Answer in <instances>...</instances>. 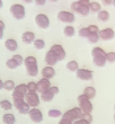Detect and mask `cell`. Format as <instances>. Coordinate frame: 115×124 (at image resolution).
<instances>
[{
  "label": "cell",
  "mask_w": 115,
  "mask_h": 124,
  "mask_svg": "<svg viewBox=\"0 0 115 124\" xmlns=\"http://www.w3.org/2000/svg\"><path fill=\"white\" fill-rule=\"evenodd\" d=\"M11 16L17 20H23L26 16V9H25V6H23L22 3H14L10 6L9 9Z\"/></svg>",
  "instance_id": "1"
},
{
  "label": "cell",
  "mask_w": 115,
  "mask_h": 124,
  "mask_svg": "<svg viewBox=\"0 0 115 124\" xmlns=\"http://www.w3.org/2000/svg\"><path fill=\"white\" fill-rule=\"evenodd\" d=\"M77 101H78V106L81 108L82 113H89V114H92V109H94V106H92V103L90 99H88L85 95L81 94L77 97Z\"/></svg>",
  "instance_id": "2"
},
{
  "label": "cell",
  "mask_w": 115,
  "mask_h": 124,
  "mask_svg": "<svg viewBox=\"0 0 115 124\" xmlns=\"http://www.w3.org/2000/svg\"><path fill=\"white\" fill-rule=\"evenodd\" d=\"M56 18L59 22L61 23H64V24H72L75 23L76 20V15L72 13V11H68V10H61L56 15Z\"/></svg>",
  "instance_id": "3"
},
{
  "label": "cell",
  "mask_w": 115,
  "mask_h": 124,
  "mask_svg": "<svg viewBox=\"0 0 115 124\" xmlns=\"http://www.w3.org/2000/svg\"><path fill=\"white\" fill-rule=\"evenodd\" d=\"M34 20H35V24H36V26L38 27V28H41V30H47L50 27V18L47 17V15H45V14H37L36 16H35V18H34Z\"/></svg>",
  "instance_id": "4"
},
{
  "label": "cell",
  "mask_w": 115,
  "mask_h": 124,
  "mask_svg": "<svg viewBox=\"0 0 115 124\" xmlns=\"http://www.w3.org/2000/svg\"><path fill=\"white\" fill-rule=\"evenodd\" d=\"M25 101L31 106V108L38 107V105L41 104V96L38 93H27L25 96Z\"/></svg>",
  "instance_id": "5"
},
{
  "label": "cell",
  "mask_w": 115,
  "mask_h": 124,
  "mask_svg": "<svg viewBox=\"0 0 115 124\" xmlns=\"http://www.w3.org/2000/svg\"><path fill=\"white\" fill-rule=\"evenodd\" d=\"M76 77L79 80H81V81H90L94 78V72L92 70H89V69L79 68L78 71L76 72Z\"/></svg>",
  "instance_id": "6"
},
{
  "label": "cell",
  "mask_w": 115,
  "mask_h": 124,
  "mask_svg": "<svg viewBox=\"0 0 115 124\" xmlns=\"http://www.w3.org/2000/svg\"><path fill=\"white\" fill-rule=\"evenodd\" d=\"M99 35V39H102L104 42H108V41H112L115 37V31L111 27H106V28H103V30L99 31L98 33Z\"/></svg>",
  "instance_id": "7"
},
{
  "label": "cell",
  "mask_w": 115,
  "mask_h": 124,
  "mask_svg": "<svg viewBox=\"0 0 115 124\" xmlns=\"http://www.w3.org/2000/svg\"><path fill=\"white\" fill-rule=\"evenodd\" d=\"M28 116H30V120L33 123H42V121H43V113L38 107L31 108L30 113H28Z\"/></svg>",
  "instance_id": "8"
},
{
  "label": "cell",
  "mask_w": 115,
  "mask_h": 124,
  "mask_svg": "<svg viewBox=\"0 0 115 124\" xmlns=\"http://www.w3.org/2000/svg\"><path fill=\"white\" fill-rule=\"evenodd\" d=\"M50 50L53 51V53L56 55V58H58L59 61H62V60L66 59L67 52H66V50H64V47H63L61 44H53V45L50 47Z\"/></svg>",
  "instance_id": "9"
},
{
  "label": "cell",
  "mask_w": 115,
  "mask_h": 124,
  "mask_svg": "<svg viewBox=\"0 0 115 124\" xmlns=\"http://www.w3.org/2000/svg\"><path fill=\"white\" fill-rule=\"evenodd\" d=\"M41 75H42V78L51 80V79L54 78V76H55V69H54V67L45 65V67H43V69L41 70Z\"/></svg>",
  "instance_id": "10"
},
{
  "label": "cell",
  "mask_w": 115,
  "mask_h": 124,
  "mask_svg": "<svg viewBox=\"0 0 115 124\" xmlns=\"http://www.w3.org/2000/svg\"><path fill=\"white\" fill-rule=\"evenodd\" d=\"M36 39V36H35V33L32 32V31H26L22 34V42L24 44H33L34 41Z\"/></svg>",
  "instance_id": "11"
},
{
  "label": "cell",
  "mask_w": 115,
  "mask_h": 124,
  "mask_svg": "<svg viewBox=\"0 0 115 124\" xmlns=\"http://www.w3.org/2000/svg\"><path fill=\"white\" fill-rule=\"evenodd\" d=\"M44 61H45L46 65H50V67H54V65L59 62L56 55L53 53V51L49 50L47 52L45 53V58H44Z\"/></svg>",
  "instance_id": "12"
},
{
  "label": "cell",
  "mask_w": 115,
  "mask_h": 124,
  "mask_svg": "<svg viewBox=\"0 0 115 124\" xmlns=\"http://www.w3.org/2000/svg\"><path fill=\"white\" fill-rule=\"evenodd\" d=\"M36 84H37V93L38 94H42L43 92L47 90L51 87V81L49 79H45V78H41Z\"/></svg>",
  "instance_id": "13"
},
{
  "label": "cell",
  "mask_w": 115,
  "mask_h": 124,
  "mask_svg": "<svg viewBox=\"0 0 115 124\" xmlns=\"http://www.w3.org/2000/svg\"><path fill=\"white\" fill-rule=\"evenodd\" d=\"M5 47L9 52H15L18 49V43L15 39H7L5 41Z\"/></svg>",
  "instance_id": "14"
},
{
  "label": "cell",
  "mask_w": 115,
  "mask_h": 124,
  "mask_svg": "<svg viewBox=\"0 0 115 124\" xmlns=\"http://www.w3.org/2000/svg\"><path fill=\"white\" fill-rule=\"evenodd\" d=\"M39 96H41V101H45V103H50V101H52L53 99H54V97H55V94L51 90V89H47V90H45V92H43L42 94H39Z\"/></svg>",
  "instance_id": "15"
},
{
  "label": "cell",
  "mask_w": 115,
  "mask_h": 124,
  "mask_svg": "<svg viewBox=\"0 0 115 124\" xmlns=\"http://www.w3.org/2000/svg\"><path fill=\"white\" fill-rule=\"evenodd\" d=\"M82 94L85 95L88 99L92 101V98H95V96H96V89H95V87H92V86H87V87H85Z\"/></svg>",
  "instance_id": "16"
},
{
  "label": "cell",
  "mask_w": 115,
  "mask_h": 124,
  "mask_svg": "<svg viewBox=\"0 0 115 124\" xmlns=\"http://www.w3.org/2000/svg\"><path fill=\"white\" fill-rule=\"evenodd\" d=\"M2 122L5 124H15L16 123V117L13 113L10 112H7L2 115Z\"/></svg>",
  "instance_id": "17"
},
{
  "label": "cell",
  "mask_w": 115,
  "mask_h": 124,
  "mask_svg": "<svg viewBox=\"0 0 115 124\" xmlns=\"http://www.w3.org/2000/svg\"><path fill=\"white\" fill-rule=\"evenodd\" d=\"M97 18H98V20L103 22V23H106V22H108L109 18H111V14H109L108 10L102 9L97 14Z\"/></svg>",
  "instance_id": "18"
},
{
  "label": "cell",
  "mask_w": 115,
  "mask_h": 124,
  "mask_svg": "<svg viewBox=\"0 0 115 124\" xmlns=\"http://www.w3.org/2000/svg\"><path fill=\"white\" fill-rule=\"evenodd\" d=\"M92 63L97 68H103V67H105L107 62H106L105 56H94L92 58Z\"/></svg>",
  "instance_id": "19"
},
{
  "label": "cell",
  "mask_w": 115,
  "mask_h": 124,
  "mask_svg": "<svg viewBox=\"0 0 115 124\" xmlns=\"http://www.w3.org/2000/svg\"><path fill=\"white\" fill-rule=\"evenodd\" d=\"M89 7V10L90 13H94V14H98L100 10H102V3L100 2H97V1H90V3L88 5Z\"/></svg>",
  "instance_id": "20"
},
{
  "label": "cell",
  "mask_w": 115,
  "mask_h": 124,
  "mask_svg": "<svg viewBox=\"0 0 115 124\" xmlns=\"http://www.w3.org/2000/svg\"><path fill=\"white\" fill-rule=\"evenodd\" d=\"M66 68H67V70L70 72H77L79 69V63L76 60H70L69 62H67Z\"/></svg>",
  "instance_id": "21"
},
{
  "label": "cell",
  "mask_w": 115,
  "mask_h": 124,
  "mask_svg": "<svg viewBox=\"0 0 115 124\" xmlns=\"http://www.w3.org/2000/svg\"><path fill=\"white\" fill-rule=\"evenodd\" d=\"M26 73H27V76H30V77H37L39 73L38 64H35V65H32V67L26 68Z\"/></svg>",
  "instance_id": "22"
},
{
  "label": "cell",
  "mask_w": 115,
  "mask_h": 124,
  "mask_svg": "<svg viewBox=\"0 0 115 124\" xmlns=\"http://www.w3.org/2000/svg\"><path fill=\"white\" fill-rule=\"evenodd\" d=\"M0 107H1V109L6 112L11 111L14 107L13 101H10L9 99H2V101H0Z\"/></svg>",
  "instance_id": "23"
},
{
  "label": "cell",
  "mask_w": 115,
  "mask_h": 124,
  "mask_svg": "<svg viewBox=\"0 0 115 124\" xmlns=\"http://www.w3.org/2000/svg\"><path fill=\"white\" fill-rule=\"evenodd\" d=\"M37 64V59L34 55H28L26 58H24V65L25 68H28V67H32V65Z\"/></svg>",
  "instance_id": "24"
},
{
  "label": "cell",
  "mask_w": 115,
  "mask_h": 124,
  "mask_svg": "<svg viewBox=\"0 0 115 124\" xmlns=\"http://www.w3.org/2000/svg\"><path fill=\"white\" fill-rule=\"evenodd\" d=\"M63 34L64 36L67 37H73V36L76 35V28L72 26V25H67L64 28H63Z\"/></svg>",
  "instance_id": "25"
},
{
  "label": "cell",
  "mask_w": 115,
  "mask_h": 124,
  "mask_svg": "<svg viewBox=\"0 0 115 124\" xmlns=\"http://www.w3.org/2000/svg\"><path fill=\"white\" fill-rule=\"evenodd\" d=\"M106 51L100 46H94L92 50V56H105Z\"/></svg>",
  "instance_id": "26"
},
{
  "label": "cell",
  "mask_w": 115,
  "mask_h": 124,
  "mask_svg": "<svg viewBox=\"0 0 115 124\" xmlns=\"http://www.w3.org/2000/svg\"><path fill=\"white\" fill-rule=\"evenodd\" d=\"M77 14H78L79 16H81V17H87L89 14H90V10H89L88 5H80V7H79Z\"/></svg>",
  "instance_id": "27"
},
{
  "label": "cell",
  "mask_w": 115,
  "mask_h": 124,
  "mask_svg": "<svg viewBox=\"0 0 115 124\" xmlns=\"http://www.w3.org/2000/svg\"><path fill=\"white\" fill-rule=\"evenodd\" d=\"M16 109L19 112L20 114H23V115H28V113H30V111H31V106L27 104L26 101H24L23 104L20 105V106H18Z\"/></svg>",
  "instance_id": "28"
},
{
  "label": "cell",
  "mask_w": 115,
  "mask_h": 124,
  "mask_svg": "<svg viewBox=\"0 0 115 124\" xmlns=\"http://www.w3.org/2000/svg\"><path fill=\"white\" fill-rule=\"evenodd\" d=\"M62 112L60 111V109H56V108H52V109H50L47 112V115H49V117L51 118H61L62 117Z\"/></svg>",
  "instance_id": "29"
},
{
  "label": "cell",
  "mask_w": 115,
  "mask_h": 124,
  "mask_svg": "<svg viewBox=\"0 0 115 124\" xmlns=\"http://www.w3.org/2000/svg\"><path fill=\"white\" fill-rule=\"evenodd\" d=\"M16 87V84L14 82V80H6V81H3V89L7 90V92H14V89Z\"/></svg>",
  "instance_id": "30"
},
{
  "label": "cell",
  "mask_w": 115,
  "mask_h": 124,
  "mask_svg": "<svg viewBox=\"0 0 115 124\" xmlns=\"http://www.w3.org/2000/svg\"><path fill=\"white\" fill-rule=\"evenodd\" d=\"M87 42L89 44H97L99 42V35L98 33H90L87 37Z\"/></svg>",
  "instance_id": "31"
},
{
  "label": "cell",
  "mask_w": 115,
  "mask_h": 124,
  "mask_svg": "<svg viewBox=\"0 0 115 124\" xmlns=\"http://www.w3.org/2000/svg\"><path fill=\"white\" fill-rule=\"evenodd\" d=\"M14 90L17 93H19V94H22V95H24V96H26V94L28 93L27 92L26 84H18V85H16V87H15Z\"/></svg>",
  "instance_id": "32"
},
{
  "label": "cell",
  "mask_w": 115,
  "mask_h": 124,
  "mask_svg": "<svg viewBox=\"0 0 115 124\" xmlns=\"http://www.w3.org/2000/svg\"><path fill=\"white\" fill-rule=\"evenodd\" d=\"M33 45H34V47L36 50H43V49H45V45H46V43H45V41L43 39H36L35 41H34V43H33Z\"/></svg>",
  "instance_id": "33"
},
{
  "label": "cell",
  "mask_w": 115,
  "mask_h": 124,
  "mask_svg": "<svg viewBox=\"0 0 115 124\" xmlns=\"http://www.w3.org/2000/svg\"><path fill=\"white\" fill-rule=\"evenodd\" d=\"M71 111H72V114L73 116H75V120H79V118H81L82 116V111L81 108L79 107V106H76V107H72L71 108Z\"/></svg>",
  "instance_id": "34"
},
{
  "label": "cell",
  "mask_w": 115,
  "mask_h": 124,
  "mask_svg": "<svg viewBox=\"0 0 115 124\" xmlns=\"http://www.w3.org/2000/svg\"><path fill=\"white\" fill-rule=\"evenodd\" d=\"M6 67L8 69H10V70H15V69H17L19 65L16 63V61L13 59V58H10V59H8L6 61Z\"/></svg>",
  "instance_id": "35"
},
{
  "label": "cell",
  "mask_w": 115,
  "mask_h": 124,
  "mask_svg": "<svg viewBox=\"0 0 115 124\" xmlns=\"http://www.w3.org/2000/svg\"><path fill=\"white\" fill-rule=\"evenodd\" d=\"M81 39H87V37H88V35L90 34V32H89V30H88V27H81L80 30L78 31V33H77Z\"/></svg>",
  "instance_id": "36"
},
{
  "label": "cell",
  "mask_w": 115,
  "mask_h": 124,
  "mask_svg": "<svg viewBox=\"0 0 115 124\" xmlns=\"http://www.w3.org/2000/svg\"><path fill=\"white\" fill-rule=\"evenodd\" d=\"M27 92L28 93H36L37 92V84L35 81H28L26 84Z\"/></svg>",
  "instance_id": "37"
},
{
  "label": "cell",
  "mask_w": 115,
  "mask_h": 124,
  "mask_svg": "<svg viewBox=\"0 0 115 124\" xmlns=\"http://www.w3.org/2000/svg\"><path fill=\"white\" fill-rule=\"evenodd\" d=\"M105 59L107 63H115V52L114 51H109V52H106Z\"/></svg>",
  "instance_id": "38"
},
{
  "label": "cell",
  "mask_w": 115,
  "mask_h": 124,
  "mask_svg": "<svg viewBox=\"0 0 115 124\" xmlns=\"http://www.w3.org/2000/svg\"><path fill=\"white\" fill-rule=\"evenodd\" d=\"M80 5L81 3L78 2V1H73V2H71V5H70V9H71V11H72L73 14H77V11H78L79 7H80Z\"/></svg>",
  "instance_id": "39"
},
{
  "label": "cell",
  "mask_w": 115,
  "mask_h": 124,
  "mask_svg": "<svg viewBox=\"0 0 115 124\" xmlns=\"http://www.w3.org/2000/svg\"><path fill=\"white\" fill-rule=\"evenodd\" d=\"M13 59L16 61V63L18 65L24 64V58H23V55H20V54H14V55H13Z\"/></svg>",
  "instance_id": "40"
},
{
  "label": "cell",
  "mask_w": 115,
  "mask_h": 124,
  "mask_svg": "<svg viewBox=\"0 0 115 124\" xmlns=\"http://www.w3.org/2000/svg\"><path fill=\"white\" fill-rule=\"evenodd\" d=\"M88 30L90 33H99V27L96 25V24H92V25H89L88 26Z\"/></svg>",
  "instance_id": "41"
},
{
  "label": "cell",
  "mask_w": 115,
  "mask_h": 124,
  "mask_svg": "<svg viewBox=\"0 0 115 124\" xmlns=\"http://www.w3.org/2000/svg\"><path fill=\"white\" fill-rule=\"evenodd\" d=\"M81 118L85 120V121H87L88 123H92V114H89V113H82Z\"/></svg>",
  "instance_id": "42"
},
{
  "label": "cell",
  "mask_w": 115,
  "mask_h": 124,
  "mask_svg": "<svg viewBox=\"0 0 115 124\" xmlns=\"http://www.w3.org/2000/svg\"><path fill=\"white\" fill-rule=\"evenodd\" d=\"M11 97H13V99H25V96H24V95H22V94H19V93L15 92V90L13 92Z\"/></svg>",
  "instance_id": "43"
},
{
  "label": "cell",
  "mask_w": 115,
  "mask_h": 124,
  "mask_svg": "<svg viewBox=\"0 0 115 124\" xmlns=\"http://www.w3.org/2000/svg\"><path fill=\"white\" fill-rule=\"evenodd\" d=\"M100 1H102V6H113V1H114V0H100Z\"/></svg>",
  "instance_id": "44"
},
{
  "label": "cell",
  "mask_w": 115,
  "mask_h": 124,
  "mask_svg": "<svg viewBox=\"0 0 115 124\" xmlns=\"http://www.w3.org/2000/svg\"><path fill=\"white\" fill-rule=\"evenodd\" d=\"M47 0H34V3L36 5V6H44L46 3Z\"/></svg>",
  "instance_id": "45"
},
{
  "label": "cell",
  "mask_w": 115,
  "mask_h": 124,
  "mask_svg": "<svg viewBox=\"0 0 115 124\" xmlns=\"http://www.w3.org/2000/svg\"><path fill=\"white\" fill-rule=\"evenodd\" d=\"M72 124H90V123H88L87 121L82 120V118H79V120H77V121L72 122Z\"/></svg>",
  "instance_id": "46"
},
{
  "label": "cell",
  "mask_w": 115,
  "mask_h": 124,
  "mask_svg": "<svg viewBox=\"0 0 115 124\" xmlns=\"http://www.w3.org/2000/svg\"><path fill=\"white\" fill-rule=\"evenodd\" d=\"M58 124H72V122H70V121H67V120H64V118H61L59 121V123Z\"/></svg>",
  "instance_id": "47"
},
{
  "label": "cell",
  "mask_w": 115,
  "mask_h": 124,
  "mask_svg": "<svg viewBox=\"0 0 115 124\" xmlns=\"http://www.w3.org/2000/svg\"><path fill=\"white\" fill-rule=\"evenodd\" d=\"M78 2H80L81 5H89L90 3V0H77Z\"/></svg>",
  "instance_id": "48"
},
{
  "label": "cell",
  "mask_w": 115,
  "mask_h": 124,
  "mask_svg": "<svg viewBox=\"0 0 115 124\" xmlns=\"http://www.w3.org/2000/svg\"><path fill=\"white\" fill-rule=\"evenodd\" d=\"M5 27H6V25H5V22L0 19V28H2V30H5Z\"/></svg>",
  "instance_id": "49"
},
{
  "label": "cell",
  "mask_w": 115,
  "mask_h": 124,
  "mask_svg": "<svg viewBox=\"0 0 115 124\" xmlns=\"http://www.w3.org/2000/svg\"><path fill=\"white\" fill-rule=\"evenodd\" d=\"M3 34H5V33H3V30H2V28H0V39H2Z\"/></svg>",
  "instance_id": "50"
},
{
  "label": "cell",
  "mask_w": 115,
  "mask_h": 124,
  "mask_svg": "<svg viewBox=\"0 0 115 124\" xmlns=\"http://www.w3.org/2000/svg\"><path fill=\"white\" fill-rule=\"evenodd\" d=\"M22 1H24L25 3H32V2H34V0H22Z\"/></svg>",
  "instance_id": "51"
},
{
  "label": "cell",
  "mask_w": 115,
  "mask_h": 124,
  "mask_svg": "<svg viewBox=\"0 0 115 124\" xmlns=\"http://www.w3.org/2000/svg\"><path fill=\"white\" fill-rule=\"evenodd\" d=\"M1 89H3V81L0 79V90H1Z\"/></svg>",
  "instance_id": "52"
},
{
  "label": "cell",
  "mask_w": 115,
  "mask_h": 124,
  "mask_svg": "<svg viewBox=\"0 0 115 124\" xmlns=\"http://www.w3.org/2000/svg\"><path fill=\"white\" fill-rule=\"evenodd\" d=\"M2 6H3V2H2V0H0V9L2 8Z\"/></svg>",
  "instance_id": "53"
},
{
  "label": "cell",
  "mask_w": 115,
  "mask_h": 124,
  "mask_svg": "<svg viewBox=\"0 0 115 124\" xmlns=\"http://www.w3.org/2000/svg\"><path fill=\"white\" fill-rule=\"evenodd\" d=\"M47 1H50V2H58L59 0H47Z\"/></svg>",
  "instance_id": "54"
},
{
  "label": "cell",
  "mask_w": 115,
  "mask_h": 124,
  "mask_svg": "<svg viewBox=\"0 0 115 124\" xmlns=\"http://www.w3.org/2000/svg\"><path fill=\"white\" fill-rule=\"evenodd\" d=\"M113 7H114V8H115V0H114V1H113Z\"/></svg>",
  "instance_id": "55"
},
{
  "label": "cell",
  "mask_w": 115,
  "mask_h": 124,
  "mask_svg": "<svg viewBox=\"0 0 115 124\" xmlns=\"http://www.w3.org/2000/svg\"><path fill=\"white\" fill-rule=\"evenodd\" d=\"M114 121H115V114H114Z\"/></svg>",
  "instance_id": "56"
},
{
  "label": "cell",
  "mask_w": 115,
  "mask_h": 124,
  "mask_svg": "<svg viewBox=\"0 0 115 124\" xmlns=\"http://www.w3.org/2000/svg\"><path fill=\"white\" fill-rule=\"evenodd\" d=\"M114 109H115V105H114Z\"/></svg>",
  "instance_id": "57"
}]
</instances>
